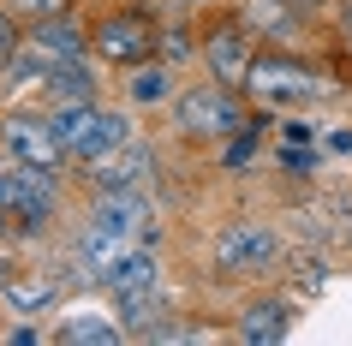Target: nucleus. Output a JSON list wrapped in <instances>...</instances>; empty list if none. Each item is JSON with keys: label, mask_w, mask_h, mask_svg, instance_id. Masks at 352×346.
<instances>
[{"label": "nucleus", "mask_w": 352, "mask_h": 346, "mask_svg": "<svg viewBox=\"0 0 352 346\" xmlns=\"http://www.w3.org/2000/svg\"><path fill=\"white\" fill-rule=\"evenodd\" d=\"M90 126H96V108L84 102V96H72V102H60V108L48 113V131L60 138V149H66V155H78V149H84Z\"/></svg>", "instance_id": "10"}, {"label": "nucleus", "mask_w": 352, "mask_h": 346, "mask_svg": "<svg viewBox=\"0 0 352 346\" xmlns=\"http://www.w3.org/2000/svg\"><path fill=\"white\" fill-rule=\"evenodd\" d=\"M340 19H346V36H352V0H340Z\"/></svg>", "instance_id": "23"}, {"label": "nucleus", "mask_w": 352, "mask_h": 346, "mask_svg": "<svg viewBox=\"0 0 352 346\" xmlns=\"http://www.w3.org/2000/svg\"><path fill=\"white\" fill-rule=\"evenodd\" d=\"M179 126L186 131H204V138H221V131L239 126V113L221 90H186L179 96Z\"/></svg>", "instance_id": "7"}, {"label": "nucleus", "mask_w": 352, "mask_h": 346, "mask_svg": "<svg viewBox=\"0 0 352 346\" xmlns=\"http://www.w3.org/2000/svg\"><path fill=\"white\" fill-rule=\"evenodd\" d=\"M0 299L12 310H42L54 299V281H48V274H6V281H0Z\"/></svg>", "instance_id": "13"}, {"label": "nucleus", "mask_w": 352, "mask_h": 346, "mask_svg": "<svg viewBox=\"0 0 352 346\" xmlns=\"http://www.w3.org/2000/svg\"><path fill=\"white\" fill-rule=\"evenodd\" d=\"M90 227H102V233H120V239H138L149 227V203L131 191V185H108V197L96 203V221Z\"/></svg>", "instance_id": "6"}, {"label": "nucleus", "mask_w": 352, "mask_h": 346, "mask_svg": "<svg viewBox=\"0 0 352 346\" xmlns=\"http://www.w3.org/2000/svg\"><path fill=\"white\" fill-rule=\"evenodd\" d=\"M209 66H215L221 84H245V72H251V48H245V36L233 30V24L209 36Z\"/></svg>", "instance_id": "9"}, {"label": "nucleus", "mask_w": 352, "mask_h": 346, "mask_svg": "<svg viewBox=\"0 0 352 346\" xmlns=\"http://www.w3.org/2000/svg\"><path fill=\"white\" fill-rule=\"evenodd\" d=\"M251 96L263 102H298V96H316V78L293 60H251V72H245Z\"/></svg>", "instance_id": "4"}, {"label": "nucleus", "mask_w": 352, "mask_h": 346, "mask_svg": "<svg viewBox=\"0 0 352 346\" xmlns=\"http://www.w3.org/2000/svg\"><path fill=\"white\" fill-rule=\"evenodd\" d=\"M78 48H84V36H78L72 24L60 19H36V30H30V42H24V66H54V60H78Z\"/></svg>", "instance_id": "8"}, {"label": "nucleus", "mask_w": 352, "mask_h": 346, "mask_svg": "<svg viewBox=\"0 0 352 346\" xmlns=\"http://www.w3.org/2000/svg\"><path fill=\"white\" fill-rule=\"evenodd\" d=\"M120 144H126V120L96 108V126H90V138H84V149H78V162H102V155L120 149Z\"/></svg>", "instance_id": "15"}, {"label": "nucleus", "mask_w": 352, "mask_h": 346, "mask_svg": "<svg viewBox=\"0 0 352 346\" xmlns=\"http://www.w3.org/2000/svg\"><path fill=\"white\" fill-rule=\"evenodd\" d=\"M6 149H12V162H30V167H60V138L48 131V120H30V113H12L6 120Z\"/></svg>", "instance_id": "5"}, {"label": "nucleus", "mask_w": 352, "mask_h": 346, "mask_svg": "<svg viewBox=\"0 0 352 346\" xmlns=\"http://www.w3.org/2000/svg\"><path fill=\"white\" fill-rule=\"evenodd\" d=\"M280 334H287V305H280V299H263V305L245 310L239 340H280Z\"/></svg>", "instance_id": "14"}, {"label": "nucleus", "mask_w": 352, "mask_h": 346, "mask_svg": "<svg viewBox=\"0 0 352 346\" xmlns=\"http://www.w3.org/2000/svg\"><path fill=\"white\" fill-rule=\"evenodd\" d=\"M131 96H138V102H162L167 96V72H138L131 78Z\"/></svg>", "instance_id": "19"}, {"label": "nucleus", "mask_w": 352, "mask_h": 346, "mask_svg": "<svg viewBox=\"0 0 352 346\" xmlns=\"http://www.w3.org/2000/svg\"><path fill=\"white\" fill-rule=\"evenodd\" d=\"M245 155H251V138H233V149H227V167H245Z\"/></svg>", "instance_id": "22"}, {"label": "nucleus", "mask_w": 352, "mask_h": 346, "mask_svg": "<svg viewBox=\"0 0 352 346\" xmlns=\"http://www.w3.org/2000/svg\"><path fill=\"white\" fill-rule=\"evenodd\" d=\"M149 310H162V292H155V287H131V292H120V323H126V328H144V323H149Z\"/></svg>", "instance_id": "17"}, {"label": "nucleus", "mask_w": 352, "mask_h": 346, "mask_svg": "<svg viewBox=\"0 0 352 346\" xmlns=\"http://www.w3.org/2000/svg\"><path fill=\"white\" fill-rule=\"evenodd\" d=\"M155 48V24L144 12H113V19L96 24V54L113 60V66H131V60H144Z\"/></svg>", "instance_id": "2"}, {"label": "nucleus", "mask_w": 352, "mask_h": 346, "mask_svg": "<svg viewBox=\"0 0 352 346\" xmlns=\"http://www.w3.org/2000/svg\"><path fill=\"white\" fill-rule=\"evenodd\" d=\"M144 167H149V149L120 144V149H108L102 162H90V173H96V185H131V180H144Z\"/></svg>", "instance_id": "11"}, {"label": "nucleus", "mask_w": 352, "mask_h": 346, "mask_svg": "<svg viewBox=\"0 0 352 346\" xmlns=\"http://www.w3.org/2000/svg\"><path fill=\"white\" fill-rule=\"evenodd\" d=\"M19 6H24V12H36V19H54L66 0H19Z\"/></svg>", "instance_id": "20"}, {"label": "nucleus", "mask_w": 352, "mask_h": 346, "mask_svg": "<svg viewBox=\"0 0 352 346\" xmlns=\"http://www.w3.org/2000/svg\"><path fill=\"white\" fill-rule=\"evenodd\" d=\"M12 60V19H6V6H0V66Z\"/></svg>", "instance_id": "21"}, {"label": "nucleus", "mask_w": 352, "mask_h": 346, "mask_svg": "<svg viewBox=\"0 0 352 346\" xmlns=\"http://www.w3.org/2000/svg\"><path fill=\"white\" fill-rule=\"evenodd\" d=\"M60 340H72V346H113V340H120V323H102V316H72V323H60Z\"/></svg>", "instance_id": "16"}, {"label": "nucleus", "mask_w": 352, "mask_h": 346, "mask_svg": "<svg viewBox=\"0 0 352 346\" xmlns=\"http://www.w3.org/2000/svg\"><path fill=\"white\" fill-rule=\"evenodd\" d=\"M215 263H221V274H263L280 263V239L269 227H233L215 245Z\"/></svg>", "instance_id": "1"}, {"label": "nucleus", "mask_w": 352, "mask_h": 346, "mask_svg": "<svg viewBox=\"0 0 352 346\" xmlns=\"http://www.w3.org/2000/svg\"><path fill=\"white\" fill-rule=\"evenodd\" d=\"M251 24H263V30H275V36H280V30L293 24V19H287V0H251Z\"/></svg>", "instance_id": "18"}, {"label": "nucleus", "mask_w": 352, "mask_h": 346, "mask_svg": "<svg viewBox=\"0 0 352 346\" xmlns=\"http://www.w3.org/2000/svg\"><path fill=\"white\" fill-rule=\"evenodd\" d=\"M0 203L6 209H19L24 221H48L54 215V173L48 167H12V173H0Z\"/></svg>", "instance_id": "3"}, {"label": "nucleus", "mask_w": 352, "mask_h": 346, "mask_svg": "<svg viewBox=\"0 0 352 346\" xmlns=\"http://www.w3.org/2000/svg\"><path fill=\"white\" fill-rule=\"evenodd\" d=\"M113 292H131V287H155V257L149 251H138V245H126V251L113 257V269L102 274Z\"/></svg>", "instance_id": "12"}]
</instances>
